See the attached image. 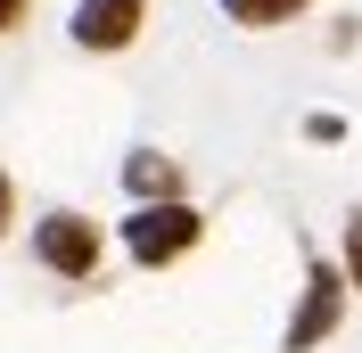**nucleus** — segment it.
Returning <instances> with one entry per match:
<instances>
[{
    "label": "nucleus",
    "instance_id": "6",
    "mask_svg": "<svg viewBox=\"0 0 362 353\" xmlns=\"http://www.w3.org/2000/svg\"><path fill=\"white\" fill-rule=\"evenodd\" d=\"M223 8H230V25H255L264 33V25H288L305 0H223Z\"/></svg>",
    "mask_w": 362,
    "mask_h": 353
},
{
    "label": "nucleus",
    "instance_id": "5",
    "mask_svg": "<svg viewBox=\"0 0 362 353\" xmlns=\"http://www.w3.org/2000/svg\"><path fill=\"white\" fill-rule=\"evenodd\" d=\"M124 189L140 205H165V198H181V164L157 156V148H140V156H124Z\"/></svg>",
    "mask_w": 362,
    "mask_h": 353
},
{
    "label": "nucleus",
    "instance_id": "4",
    "mask_svg": "<svg viewBox=\"0 0 362 353\" xmlns=\"http://www.w3.org/2000/svg\"><path fill=\"white\" fill-rule=\"evenodd\" d=\"M148 25V0H74V42L83 49H132Z\"/></svg>",
    "mask_w": 362,
    "mask_h": 353
},
{
    "label": "nucleus",
    "instance_id": "9",
    "mask_svg": "<svg viewBox=\"0 0 362 353\" xmlns=\"http://www.w3.org/2000/svg\"><path fill=\"white\" fill-rule=\"evenodd\" d=\"M25 25V0H0V33H17Z\"/></svg>",
    "mask_w": 362,
    "mask_h": 353
},
{
    "label": "nucleus",
    "instance_id": "2",
    "mask_svg": "<svg viewBox=\"0 0 362 353\" xmlns=\"http://www.w3.org/2000/svg\"><path fill=\"white\" fill-rule=\"evenodd\" d=\"M346 321V271L338 263H305V304H296V321H288V337H280V353H313L321 337Z\"/></svg>",
    "mask_w": 362,
    "mask_h": 353
},
{
    "label": "nucleus",
    "instance_id": "8",
    "mask_svg": "<svg viewBox=\"0 0 362 353\" xmlns=\"http://www.w3.org/2000/svg\"><path fill=\"white\" fill-rule=\"evenodd\" d=\"M8 222H17V181L0 173V239H8Z\"/></svg>",
    "mask_w": 362,
    "mask_h": 353
},
{
    "label": "nucleus",
    "instance_id": "1",
    "mask_svg": "<svg viewBox=\"0 0 362 353\" xmlns=\"http://www.w3.org/2000/svg\"><path fill=\"white\" fill-rule=\"evenodd\" d=\"M206 239V214L189 198H165V205H132V222H124V246H132V263H181L189 246Z\"/></svg>",
    "mask_w": 362,
    "mask_h": 353
},
{
    "label": "nucleus",
    "instance_id": "7",
    "mask_svg": "<svg viewBox=\"0 0 362 353\" xmlns=\"http://www.w3.org/2000/svg\"><path fill=\"white\" fill-rule=\"evenodd\" d=\"M346 287H362V205H354V214H346Z\"/></svg>",
    "mask_w": 362,
    "mask_h": 353
},
{
    "label": "nucleus",
    "instance_id": "3",
    "mask_svg": "<svg viewBox=\"0 0 362 353\" xmlns=\"http://www.w3.org/2000/svg\"><path fill=\"white\" fill-rule=\"evenodd\" d=\"M33 255H42V271H58V280H90V271H99V222L90 214H42L33 222Z\"/></svg>",
    "mask_w": 362,
    "mask_h": 353
}]
</instances>
